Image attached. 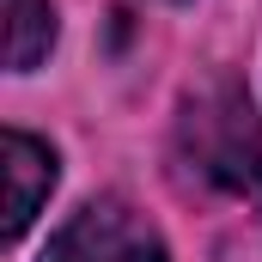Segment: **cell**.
Returning a JSON list of instances; mask_svg holds the SVG:
<instances>
[{
  "mask_svg": "<svg viewBox=\"0 0 262 262\" xmlns=\"http://www.w3.org/2000/svg\"><path fill=\"white\" fill-rule=\"evenodd\" d=\"M55 49V6L49 0H6V67L31 73Z\"/></svg>",
  "mask_w": 262,
  "mask_h": 262,
  "instance_id": "obj_4",
  "label": "cell"
},
{
  "mask_svg": "<svg viewBox=\"0 0 262 262\" xmlns=\"http://www.w3.org/2000/svg\"><path fill=\"white\" fill-rule=\"evenodd\" d=\"M183 146L226 189H256L262 183V128H256L250 104L232 85L189 98V110H183Z\"/></svg>",
  "mask_w": 262,
  "mask_h": 262,
  "instance_id": "obj_1",
  "label": "cell"
},
{
  "mask_svg": "<svg viewBox=\"0 0 262 262\" xmlns=\"http://www.w3.org/2000/svg\"><path fill=\"white\" fill-rule=\"evenodd\" d=\"M0 171H6V226L0 232H6V244H18L31 232L37 207L55 189V146L37 140V134H25V128H6V140H0Z\"/></svg>",
  "mask_w": 262,
  "mask_h": 262,
  "instance_id": "obj_3",
  "label": "cell"
},
{
  "mask_svg": "<svg viewBox=\"0 0 262 262\" xmlns=\"http://www.w3.org/2000/svg\"><path fill=\"white\" fill-rule=\"evenodd\" d=\"M43 262H171V256L128 201H92L49 238Z\"/></svg>",
  "mask_w": 262,
  "mask_h": 262,
  "instance_id": "obj_2",
  "label": "cell"
}]
</instances>
